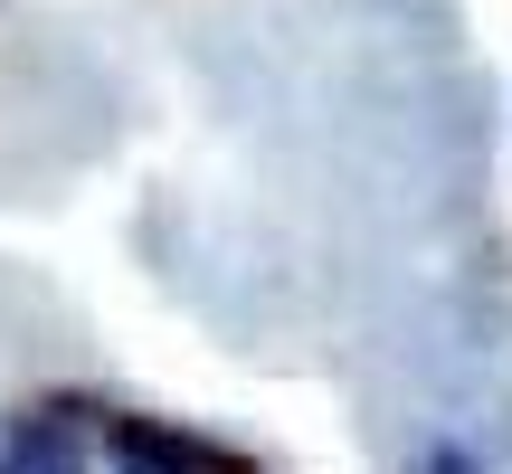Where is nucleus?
Listing matches in <instances>:
<instances>
[{"label":"nucleus","instance_id":"nucleus-3","mask_svg":"<svg viewBox=\"0 0 512 474\" xmlns=\"http://www.w3.org/2000/svg\"><path fill=\"white\" fill-rule=\"evenodd\" d=\"M418 474H475V456H456V446H427Z\"/></svg>","mask_w":512,"mask_h":474},{"label":"nucleus","instance_id":"nucleus-2","mask_svg":"<svg viewBox=\"0 0 512 474\" xmlns=\"http://www.w3.org/2000/svg\"><path fill=\"white\" fill-rule=\"evenodd\" d=\"M0 474H86V437H76L67 418H38V427H19V437H10Z\"/></svg>","mask_w":512,"mask_h":474},{"label":"nucleus","instance_id":"nucleus-1","mask_svg":"<svg viewBox=\"0 0 512 474\" xmlns=\"http://www.w3.org/2000/svg\"><path fill=\"white\" fill-rule=\"evenodd\" d=\"M114 474H209V465H200V446L162 437V427L114 418Z\"/></svg>","mask_w":512,"mask_h":474}]
</instances>
